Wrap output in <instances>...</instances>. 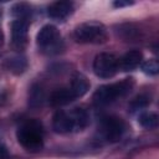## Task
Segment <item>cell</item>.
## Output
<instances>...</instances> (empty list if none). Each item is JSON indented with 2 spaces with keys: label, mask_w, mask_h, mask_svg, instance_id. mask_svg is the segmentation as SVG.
<instances>
[{
  "label": "cell",
  "mask_w": 159,
  "mask_h": 159,
  "mask_svg": "<svg viewBox=\"0 0 159 159\" xmlns=\"http://www.w3.org/2000/svg\"><path fill=\"white\" fill-rule=\"evenodd\" d=\"M29 30V20L25 19H15L11 24V35L12 43L16 47H22L26 43Z\"/></svg>",
  "instance_id": "8"
},
{
  "label": "cell",
  "mask_w": 159,
  "mask_h": 159,
  "mask_svg": "<svg viewBox=\"0 0 159 159\" xmlns=\"http://www.w3.org/2000/svg\"><path fill=\"white\" fill-rule=\"evenodd\" d=\"M132 4H133L132 1H122V0H119V1H114V2H113V5H114V6H117V7L129 6V5H132Z\"/></svg>",
  "instance_id": "20"
},
{
  "label": "cell",
  "mask_w": 159,
  "mask_h": 159,
  "mask_svg": "<svg viewBox=\"0 0 159 159\" xmlns=\"http://www.w3.org/2000/svg\"><path fill=\"white\" fill-rule=\"evenodd\" d=\"M73 37L81 43H102L107 40L108 34L104 25L101 22L91 21L81 24L75 29Z\"/></svg>",
  "instance_id": "5"
},
{
  "label": "cell",
  "mask_w": 159,
  "mask_h": 159,
  "mask_svg": "<svg viewBox=\"0 0 159 159\" xmlns=\"http://www.w3.org/2000/svg\"><path fill=\"white\" fill-rule=\"evenodd\" d=\"M134 87L133 78H124L119 82L103 84L93 93V102L96 106H107L116 102L118 98L128 94Z\"/></svg>",
  "instance_id": "3"
},
{
  "label": "cell",
  "mask_w": 159,
  "mask_h": 159,
  "mask_svg": "<svg viewBox=\"0 0 159 159\" xmlns=\"http://www.w3.org/2000/svg\"><path fill=\"white\" fill-rule=\"evenodd\" d=\"M77 97L75 96V93L72 92V89L70 88V86L67 87H61L55 89L51 94H50V103L52 106H65L71 103L72 101H75Z\"/></svg>",
  "instance_id": "10"
},
{
  "label": "cell",
  "mask_w": 159,
  "mask_h": 159,
  "mask_svg": "<svg viewBox=\"0 0 159 159\" xmlns=\"http://www.w3.org/2000/svg\"><path fill=\"white\" fill-rule=\"evenodd\" d=\"M5 101H6V97H5V94H2V93H0V107L5 103Z\"/></svg>",
  "instance_id": "21"
},
{
  "label": "cell",
  "mask_w": 159,
  "mask_h": 159,
  "mask_svg": "<svg viewBox=\"0 0 159 159\" xmlns=\"http://www.w3.org/2000/svg\"><path fill=\"white\" fill-rule=\"evenodd\" d=\"M12 14L15 16V19H25L29 20L30 15H31V7L26 4H16L12 7Z\"/></svg>",
  "instance_id": "16"
},
{
  "label": "cell",
  "mask_w": 159,
  "mask_h": 159,
  "mask_svg": "<svg viewBox=\"0 0 159 159\" xmlns=\"http://www.w3.org/2000/svg\"><path fill=\"white\" fill-rule=\"evenodd\" d=\"M73 11V4L71 1H55L48 6L47 14L55 20H65Z\"/></svg>",
  "instance_id": "9"
},
{
  "label": "cell",
  "mask_w": 159,
  "mask_h": 159,
  "mask_svg": "<svg viewBox=\"0 0 159 159\" xmlns=\"http://www.w3.org/2000/svg\"><path fill=\"white\" fill-rule=\"evenodd\" d=\"M125 132V123L122 118L116 116H106L101 119L98 133L102 139L109 143L118 142Z\"/></svg>",
  "instance_id": "6"
},
{
  "label": "cell",
  "mask_w": 159,
  "mask_h": 159,
  "mask_svg": "<svg viewBox=\"0 0 159 159\" xmlns=\"http://www.w3.org/2000/svg\"><path fill=\"white\" fill-rule=\"evenodd\" d=\"M149 103H150V97L144 96V94H140V96L135 97L129 103V109H130V112H135V111H139V109L145 108Z\"/></svg>",
  "instance_id": "17"
},
{
  "label": "cell",
  "mask_w": 159,
  "mask_h": 159,
  "mask_svg": "<svg viewBox=\"0 0 159 159\" xmlns=\"http://www.w3.org/2000/svg\"><path fill=\"white\" fill-rule=\"evenodd\" d=\"M4 67L10 71L11 73H15V75H20L22 73L26 67H27V61L24 56H20V55H15V56H10L7 58H5L4 61Z\"/></svg>",
  "instance_id": "13"
},
{
  "label": "cell",
  "mask_w": 159,
  "mask_h": 159,
  "mask_svg": "<svg viewBox=\"0 0 159 159\" xmlns=\"http://www.w3.org/2000/svg\"><path fill=\"white\" fill-rule=\"evenodd\" d=\"M89 122L86 109L76 107L68 111H58L52 119V128L57 133H75L84 129Z\"/></svg>",
  "instance_id": "1"
},
{
  "label": "cell",
  "mask_w": 159,
  "mask_h": 159,
  "mask_svg": "<svg viewBox=\"0 0 159 159\" xmlns=\"http://www.w3.org/2000/svg\"><path fill=\"white\" fill-rule=\"evenodd\" d=\"M138 122L143 128H147V129L157 128L158 127V114L154 112H144L139 116Z\"/></svg>",
  "instance_id": "15"
},
{
  "label": "cell",
  "mask_w": 159,
  "mask_h": 159,
  "mask_svg": "<svg viewBox=\"0 0 159 159\" xmlns=\"http://www.w3.org/2000/svg\"><path fill=\"white\" fill-rule=\"evenodd\" d=\"M46 97L45 91L40 84H34L29 91V106L32 108H39L43 104Z\"/></svg>",
  "instance_id": "14"
},
{
  "label": "cell",
  "mask_w": 159,
  "mask_h": 159,
  "mask_svg": "<svg viewBox=\"0 0 159 159\" xmlns=\"http://www.w3.org/2000/svg\"><path fill=\"white\" fill-rule=\"evenodd\" d=\"M142 60H143L142 52L138 50H132L124 53L120 57V60H118V65H119V68L123 71H132L140 65Z\"/></svg>",
  "instance_id": "11"
},
{
  "label": "cell",
  "mask_w": 159,
  "mask_h": 159,
  "mask_svg": "<svg viewBox=\"0 0 159 159\" xmlns=\"http://www.w3.org/2000/svg\"><path fill=\"white\" fill-rule=\"evenodd\" d=\"M119 70L118 58L113 53L102 52L96 56L93 61V71L101 78H111Z\"/></svg>",
  "instance_id": "7"
},
{
  "label": "cell",
  "mask_w": 159,
  "mask_h": 159,
  "mask_svg": "<svg viewBox=\"0 0 159 159\" xmlns=\"http://www.w3.org/2000/svg\"><path fill=\"white\" fill-rule=\"evenodd\" d=\"M2 41H4V35H2V31L0 29V46L2 45Z\"/></svg>",
  "instance_id": "22"
},
{
  "label": "cell",
  "mask_w": 159,
  "mask_h": 159,
  "mask_svg": "<svg viewBox=\"0 0 159 159\" xmlns=\"http://www.w3.org/2000/svg\"><path fill=\"white\" fill-rule=\"evenodd\" d=\"M0 159H9L7 150L2 144H0Z\"/></svg>",
  "instance_id": "19"
},
{
  "label": "cell",
  "mask_w": 159,
  "mask_h": 159,
  "mask_svg": "<svg viewBox=\"0 0 159 159\" xmlns=\"http://www.w3.org/2000/svg\"><path fill=\"white\" fill-rule=\"evenodd\" d=\"M142 70H143V72L147 73V75H150V76L157 75L158 71H159V66H158L157 60H147V61L142 65Z\"/></svg>",
  "instance_id": "18"
},
{
  "label": "cell",
  "mask_w": 159,
  "mask_h": 159,
  "mask_svg": "<svg viewBox=\"0 0 159 159\" xmlns=\"http://www.w3.org/2000/svg\"><path fill=\"white\" fill-rule=\"evenodd\" d=\"M70 88L72 89V92L75 93V96L82 97L84 93H87V91L89 89V82L86 78V76H83L82 73H75L70 81Z\"/></svg>",
  "instance_id": "12"
},
{
  "label": "cell",
  "mask_w": 159,
  "mask_h": 159,
  "mask_svg": "<svg viewBox=\"0 0 159 159\" xmlns=\"http://www.w3.org/2000/svg\"><path fill=\"white\" fill-rule=\"evenodd\" d=\"M36 41L41 52L46 55L60 53L65 47L62 36L57 30V27H55L53 25H45L39 31Z\"/></svg>",
  "instance_id": "4"
},
{
  "label": "cell",
  "mask_w": 159,
  "mask_h": 159,
  "mask_svg": "<svg viewBox=\"0 0 159 159\" xmlns=\"http://www.w3.org/2000/svg\"><path fill=\"white\" fill-rule=\"evenodd\" d=\"M17 142L29 152H39L43 147V127L37 119H27L16 130Z\"/></svg>",
  "instance_id": "2"
}]
</instances>
